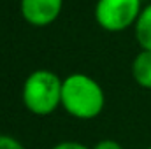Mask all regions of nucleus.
Returning <instances> with one entry per match:
<instances>
[{
	"mask_svg": "<svg viewBox=\"0 0 151 149\" xmlns=\"http://www.w3.org/2000/svg\"><path fill=\"white\" fill-rule=\"evenodd\" d=\"M106 107V93L97 79L91 75L74 72L63 77L62 84V109L81 121L99 117Z\"/></svg>",
	"mask_w": 151,
	"mask_h": 149,
	"instance_id": "1",
	"label": "nucleus"
},
{
	"mask_svg": "<svg viewBox=\"0 0 151 149\" xmlns=\"http://www.w3.org/2000/svg\"><path fill=\"white\" fill-rule=\"evenodd\" d=\"M63 79L53 70L37 69L27 75L21 88V100L27 111L35 116H49L62 107Z\"/></svg>",
	"mask_w": 151,
	"mask_h": 149,
	"instance_id": "2",
	"label": "nucleus"
},
{
	"mask_svg": "<svg viewBox=\"0 0 151 149\" xmlns=\"http://www.w3.org/2000/svg\"><path fill=\"white\" fill-rule=\"evenodd\" d=\"M142 11V0H97L95 21L106 32H125L135 27Z\"/></svg>",
	"mask_w": 151,
	"mask_h": 149,
	"instance_id": "3",
	"label": "nucleus"
},
{
	"mask_svg": "<svg viewBox=\"0 0 151 149\" xmlns=\"http://www.w3.org/2000/svg\"><path fill=\"white\" fill-rule=\"evenodd\" d=\"M63 0H19L23 19L37 28L53 25L62 14Z\"/></svg>",
	"mask_w": 151,
	"mask_h": 149,
	"instance_id": "4",
	"label": "nucleus"
},
{
	"mask_svg": "<svg viewBox=\"0 0 151 149\" xmlns=\"http://www.w3.org/2000/svg\"><path fill=\"white\" fill-rule=\"evenodd\" d=\"M130 72L134 81L144 88V90H151V51L141 49L135 58L132 60V67Z\"/></svg>",
	"mask_w": 151,
	"mask_h": 149,
	"instance_id": "5",
	"label": "nucleus"
},
{
	"mask_svg": "<svg viewBox=\"0 0 151 149\" xmlns=\"http://www.w3.org/2000/svg\"><path fill=\"white\" fill-rule=\"evenodd\" d=\"M134 34H135V40L141 46V49L151 51V4L142 7L139 19L134 27Z\"/></svg>",
	"mask_w": 151,
	"mask_h": 149,
	"instance_id": "6",
	"label": "nucleus"
},
{
	"mask_svg": "<svg viewBox=\"0 0 151 149\" xmlns=\"http://www.w3.org/2000/svg\"><path fill=\"white\" fill-rule=\"evenodd\" d=\"M0 149H25V146L12 135H0Z\"/></svg>",
	"mask_w": 151,
	"mask_h": 149,
	"instance_id": "7",
	"label": "nucleus"
},
{
	"mask_svg": "<svg viewBox=\"0 0 151 149\" xmlns=\"http://www.w3.org/2000/svg\"><path fill=\"white\" fill-rule=\"evenodd\" d=\"M51 149H91V148H88L83 142H76V140H62V142L55 144Z\"/></svg>",
	"mask_w": 151,
	"mask_h": 149,
	"instance_id": "8",
	"label": "nucleus"
},
{
	"mask_svg": "<svg viewBox=\"0 0 151 149\" xmlns=\"http://www.w3.org/2000/svg\"><path fill=\"white\" fill-rule=\"evenodd\" d=\"M91 149H123V146L118 140H114V139H102Z\"/></svg>",
	"mask_w": 151,
	"mask_h": 149,
	"instance_id": "9",
	"label": "nucleus"
},
{
	"mask_svg": "<svg viewBox=\"0 0 151 149\" xmlns=\"http://www.w3.org/2000/svg\"><path fill=\"white\" fill-rule=\"evenodd\" d=\"M146 149H151V146H150V148H146Z\"/></svg>",
	"mask_w": 151,
	"mask_h": 149,
	"instance_id": "10",
	"label": "nucleus"
}]
</instances>
